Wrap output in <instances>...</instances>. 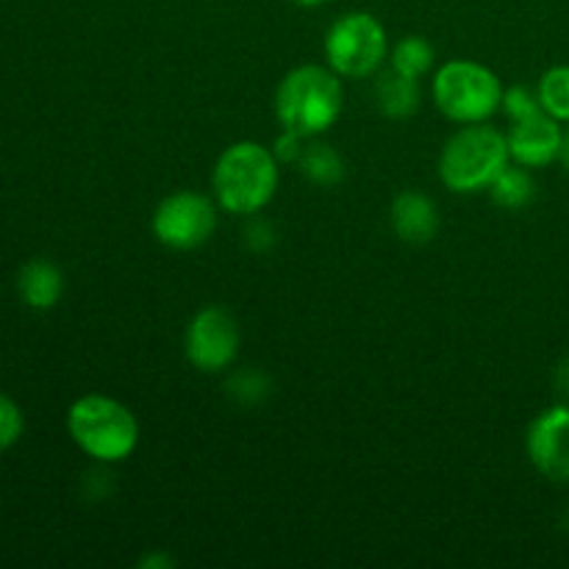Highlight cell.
Returning a JSON list of instances; mask_svg holds the SVG:
<instances>
[{"mask_svg": "<svg viewBox=\"0 0 569 569\" xmlns=\"http://www.w3.org/2000/svg\"><path fill=\"white\" fill-rule=\"evenodd\" d=\"M214 198L228 214L253 217L264 209L278 189V159L259 142H233L217 159Z\"/></svg>", "mask_w": 569, "mask_h": 569, "instance_id": "obj_1", "label": "cell"}, {"mask_svg": "<svg viewBox=\"0 0 569 569\" xmlns=\"http://www.w3.org/2000/svg\"><path fill=\"white\" fill-rule=\"evenodd\" d=\"M342 83L328 67L303 64L289 72L276 92V114L283 131L315 139L342 114Z\"/></svg>", "mask_w": 569, "mask_h": 569, "instance_id": "obj_2", "label": "cell"}, {"mask_svg": "<svg viewBox=\"0 0 569 569\" xmlns=\"http://www.w3.org/2000/svg\"><path fill=\"white\" fill-rule=\"evenodd\" d=\"M509 137L492 126L472 122L448 139L439 156V178L450 192H481L509 167Z\"/></svg>", "mask_w": 569, "mask_h": 569, "instance_id": "obj_3", "label": "cell"}, {"mask_svg": "<svg viewBox=\"0 0 569 569\" xmlns=\"http://www.w3.org/2000/svg\"><path fill=\"white\" fill-rule=\"evenodd\" d=\"M72 442L94 461H122L137 450L139 426L131 409L106 395H83L67 411Z\"/></svg>", "mask_w": 569, "mask_h": 569, "instance_id": "obj_4", "label": "cell"}, {"mask_svg": "<svg viewBox=\"0 0 569 569\" xmlns=\"http://www.w3.org/2000/svg\"><path fill=\"white\" fill-rule=\"evenodd\" d=\"M503 83L478 61H448L433 76V103L461 126L487 122L503 106Z\"/></svg>", "mask_w": 569, "mask_h": 569, "instance_id": "obj_5", "label": "cell"}, {"mask_svg": "<svg viewBox=\"0 0 569 569\" xmlns=\"http://www.w3.org/2000/svg\"><path fill=\"white\" fill-rule=\"evenodd\" d=\"M387 31L367 11L339 17L326 33V59L337 76L367 78L387 59Z\"/></svg>", "mask_w": 569, "mask_h": 569, "instance_id": "obj_6", "label": "cell"}, {"mask_svg": "<svg viewBox=\"0 0 569 569\" xmlns=\"http://www.w3.org/2000/svg\"><path fill=\"white\" fill-rule=\"evenodd\" d=\"M217 228L214 200L198 192H172L153 214V237L172 250H194L209 242Z\"/></svg>", "mask_w": 569, "mask_h": 569, "instance_id": "obj_7", "label": "cell"}, {"mask_svg": "<svg viewBox=\"0 0 569 569\" xmlns=\"http://www.w3.org/2000/svg\"><path fill=\"white\" fill-rule=\"evenodd\" d=\"M239 342H242V333H239L237 317L222 306H206L189 322L183 350L194 370L220 372L233 365Z\"/></svg>", "mask_w": 569, "mask_h": 569, "instance_id": "obj_8", "label": "cell"}, {"mask_svg": "<svg viewBox=\"0 0 569 569\" xmlns=\"http://www.w3.org/2000/svg\"><path fill=\"white\" fill-rule=\"evenodd\" d=\"M528 459L556 483H569V406H550L528 428Z\"/></svg>", "mask_w": 569, "mask_h": 569, "instance_id": "obj_9", "label": "cell"}, {"mask_svg": "<svg viewBox=\"0 0 569 569\" xmlns=\"http://www.w3.org/2000/svg\"><path fill=\"white\" fill-rule=\"evenodd\" d=\"M561 131L559 120L548 111H533V114L515 120L509 131V153L520 167H548L561 153Z\"/></svg>", "mask_w": 569, "mask_h": 569, "instance_id": "obj_10", "label": "cell"}, {"mask_svg": "<svg viewBox=\"0 0 569 569\" xmlns=\"http://www.w3.org/2000/svg\"><path fill=\"white\" fill-rule=\"evenodd\" d=\"M392 231L409 244H426L439 231V211L428 194L406 189L392 203Z\"/></svg>", "mask_w": 569, "mask_h": 569, "instance_id": "obj_11", "label": "cell"}, {"mask_svg": "<svg viewBox=\"0 0 569 569\" xmlns=\"http://www.w3.org/2000/svg\"><path fill=\"white\" fill-rule=\"evenodd\" d=\"M17 292H20L26 306L37 311H48L59 303L61 292H64V276L50 261L31 259L28 264H22L20 276H17Z\"/></svg>", "mask_w": 569, "mask_h": 569, "instance_id": "obj_12", "label": "cell"}, {"mask_svg": "<svg viewBox=\"0 0 569 569\" xmlns=\"http://www.w3.org/2000/svg\"><path fill=\"white\" fill-rule=\"evenodd\" d=\"M376 100L383 114L392 117V120H406L420 109V83H417V78L389 67L387 72L378 76Z\"/></svg>", "mask_w": 569, "mask_h": 569, "instance_id": "obj_13", "label": "cell"}, {"mask_svg": "<svg viewBox=\"0 0 569 569\" xmlns=\"http://www.w3.org/2000/svg\"><path fill=\"white\" fill-rule=\"evenodd\" d=\"M295 164L300 167V172H303L306 178H311V181L320 183V187H333V183H339L345 178L342 156H339L331 144L311 142V139H306L303 150H300Z\"/></svg>", "mask_w": 569, "mask_h": 569, "instance_id": "obj_14", "label": "cell"}, {"mask_svg": "<svg viewBox=\"0 0 569 569\" xmlns=\"http://www.w3.org/2000/svg\"><path fill=\"white\" fill-rule=\"evenodd\" d=\"M489 194H492V200L500 209H526V206L537 198V181L531 178L528 167H506V170L492 181Z\"/></svg>", "mask_w": 569, "mask_h": 569, "instance_id": "obj_15", "label": "cell"}, {"mask_svg": "<svg viewBox=\"0 0 569 569\" xmlns=\"http://www.w3.org/2000/svg\"><path fill=\"white\" fill-rule=\"evenodd\" d=\"M539 103L559 122H569V64L553 67L542 76L537 87Z\"/></svg>", "mask_w": 569, "mask_h": 569, "instance_id": "obj_16", "label": "cell"}, {"mask_svg": "<svg viewBox=\"0 0 569 569\" xmlns=\"http://www.w3.org/2000/svg\"><path fill=\"white\" fill-rule=\"evenodd\" d=\"M433 64V48L428 39L422 37H406L400 39L398 48L392 50V67L395 70L406 72L411 78H420L431 70Z\"/></svg>", "mask_w": 569, "mask_h": 569, "instance_id": "obj_17", "label": "cell"}, {"mask_svg": "<svg viewBox=\"0 0 569 569\" xmlns=\"http://www.w3.org/2000/svg\"><path fill=\"white\" fill-rule=\"evenodd\" d=\"M226 389L228 398L237 400L239 406H256L261 403V400H267V395H270V378H267L264 372L248 367V370L233 372V376L228 378Z\"/></svg>", "mask_w": 569, "mask_h": 569, "instance_id": "obj_18", "label": "cell"}, {"mask_svg": "<svg viewBox=\"0 0 569 569\" xmlns=\"http://www.w3.org/2000/svg\"><path fill=\"white\" fill-rule=\"evenodd\" d=\"M22 428H26V420H22L20 406L0 395V453L17 445V439L22 437Z\"/></svg>", "mask_w": 569, "mask_h": 569, "instance_id": "obj_19", "label": "cell"}, {"mask_svg": "<svg viewBox=\"0 0 569 569\" xmlns=\"http://www.w3.org/2000/svg\"><path fill=\"white\" fill-rule=\"evenodd\" d=\"M503 109L511 117V122H515L533 114V111H542V103H539V94L531 92V89L511 87L509 92H503Z\"/></svg>", "mask_w": 569, "mask_h": 569, "instance_id": "obj_20", "label": "cell"}, {"mask_svg": "<svg viewBox=\"0 0 569 569\" xmlns=\"http://www.w3.org/2000/svg\"><path fill=\"white\" fill-rule=\"evenodd\" d=\"M244 244L256 253H264L276 244V228H272L270 220H261V217L253 214V220L244 226Z\"/></svg>", "mask_w": 569, "mask_h": 569, "instance_id": "obj_21", "label": "cell"}, {"mask_svg": "<svg viewBox=\"0 0 569 569\" xmlns=\"http://www.w3.org/2000/svg\"><path fill=\"white\" fill-rule=\"evenodd\" d=\"M553 383H556V392H559L565 400H569V353L559 361V365H556Z\"/></svg>", "mask_w": 569, "mask_h": 569, "instance_id": "obj_22", "label": "cell"}, {"mask_svg": "<svg viewBox=\"0 0 569 569\" xmlns=\"http://www.w3.org/2000/svg\"><path fill=\"white\" fill-rule=\"evenodd\" d=\"M559 159H561V164H565L567 170H569V128L565 131V139H561V153H559Z\"/></svg>", "mask_w": 569, "mask_h": 569, "instance_id": "obj_23", "label": "cell"}, {"mask_svg": "<svg viewBox=\"0 0 569 569\" xmlns=\"http://www.w3.org/2000/svg\"><path fill=\"white\" fill-rule=\"evenodd\" d=\"M298 6H306V9H315V6H326L331 3V0H295Z\"/></svg>", "mask_w": 569, "mask_h": 569, "instance_id": "obj_24", "label": "cell"}]
</instances>
